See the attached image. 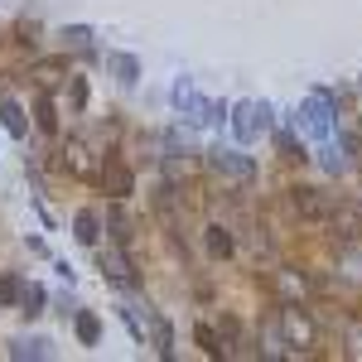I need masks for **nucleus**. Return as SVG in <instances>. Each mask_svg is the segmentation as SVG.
I'll list each match as a JSON object with an SVG mask.
<instances>
[{
	"label": "nucleus",
	"mask_w": 362,
	"mask_h": 362,
	"mask_svg": "<svg viewBox=\"0 0 362 362\" xmlns=\"http://www.w3.org/2000/svg\"><path fill=\"white\" fill-rule=\"evenodd\" d=\"M97 184H102L112 198H131V194H136V174H131V165H126V160H116V155H107V160H102Z\"/></svg>",
	"instance_id": "20e7f679"
},
{
	"label": "nucleus",
	"mask_w": 362,
	"mask_h": 362,
	"mask_svg": "<svg viewBox=\"0 0 362 362\" xmlns=\"http://www.w3.org/2000/svg\"><path fill=\"white\" fill-rule=\"evenodd\" d=\"M290 208H295L305 223H329L334 208H338V198L324 194V189H314V184H295V189H290Z\"/></svg>",
	"instance_id": "f03ea898"
},
{
	"label": "nucleus",
	"mask_w": 362,
	"mask_h": 362,
	"mask_svg": "<svg viewBox=\"0 0 362 362\" xmlns=\"http://www.w3.org/2000/svg\"><path fill=\"white\" fill-rule=\"evenodd\" d=\"M20 295H25V280L15 276V271H5L0 276V305H20Z\"/></svg>",
	"instance_id": "f3484780"
},
{
	"label": "nucleus",
	"mask_w": 362,
	"mask_h": 362,
	"mask_svg": "<svg viewBox=\"0 0 362 362\" xmlns=\"http://www.w3.org/2000/svg\"><path fill=\"white\" fill-rule=\"evenodd\" d=\"M203 242H208V256H232V232H227V227H218V223H213Z\"/></svg>",
	"instance_id": "2eb2a0df"
},
{
	"label": "nucleus",
	"mask_w": 362,
	"mask_h": 362,
	"mask_svg": "<svg viewBox=\"0 0 362 362\" xmlns=\"http://www.w3.org/2000/svg\"><path fill=\"white\" fill-rule=\"evenodd\" d=\"M305 290H309V280L300 276V271H290V266H280V271H276V295L285 300V305H300Z\"/></svg>",
	"instance_id": "0eeeda50"
},
{
	"label": "nucleus",
	"mask_w": 362,
	"mask_h": 362,
	"mask_svg": "<svg viewBox=\"0 0 362 362\" xmlns=\"http://www.w3.org/2000/svg\"><path fill=\"white\" fill-rule=\"evenodd\" d=\"M44 300H49V295H44V285H25V295H20V314H29V319H34V314H44Z\"/></svg>",
	"instance_id": "dca6fc26"
},
{
	"label": "nucleus",
	"mask_w": 362,
	"mask_h": 362,
	"mask_svg": "<svg viewBox=\"0 0 362 362\" xmlns=\"http://www.w3.org/2000/svg\"><path fill=\"white\" fill-rule=\"evenodd\" d=\"M266 107H261V102H237V107H232V126H237V136L242 140H256L261 136V131H266Z\"/></svg>",
	"instance_id": "39448f33"
},
{
	"label": "nucleus",
	"mask_w": 362,
	"mask_h": 362,
	"mask_svg": "<svg viewBox=\"0 0 362 362\" xmlns=\"http://www.w3.org/2000/svg\"><path fill=\"white\" fill-rule=\"evenodd\" d=\"M208 169L223 179V184H251L256 179V165H251V155H242V150H208Z\"/></svg>",
	"instance_id": "7ed1b4c3"
},
{
	"label": "nucleus",
	"mask_w": 362,
	"mask_h": 362,
	"mask_svg": "<svg viewBox=\"0 0 362 362\" xmlns=\"http://www.w3.org/2000/svg\"><path fill=\"white\" fill-rule=\"evenodd\" d=\"M10 358L25 362V358H54V343L49 338H10Z\"/></svg>",
	"instance_id": "1a4fd4ad"
},
{
	"label": "nucleus",
	"mask_w": 362,
	"mask_h": 362,
	"mask_svg": "<svg viewBox=\"0 0 362 362\" xmlns=\"http://www.w3.org/2000/svg\"><path fill=\"white\" fill-rule=\"evenodd\" d=\"M73 107H87V83L83 78H73Z\"/></svg>",
	"instance_id": "4be33fe9"
},
{
	"label": "nucleus",
	"mask_w": 362,
	"mask_h": 362,
	"mask_svg": "<svg viewBox=\"0 0 362 362\" xmlns=\"http://www.w3.org/2000/svg\"><path fill=\"white\" fill-rule=\"evenodd\" d=\"M63 165L73 169L78 179H87V174H92V160H87V140H68V150H63Z\"/></svg>",
	"instance_id": "f8f14e48"
},
{
	"label": "nucleus",
	"mask_w": 362,
	"mask_h": 362,
	"mask_svg": "<svg viewBox=\"0 0 362 362\" xmlns=\"http://www.w3.org/2000/svg\"><path fill=\"white\" fill-rule=\"evenodd\" d=\"M97 266H102V276L116 280V285H136L131 261H126V251H121V247H97Z\"/></svg>",
	"instance_id": "423d86ee"
},
{
	"label": "nucleus",
	"mask_w": 362,
	"mask_h": 362,
	"mask_svg": "<svg viewBox=\"0 0 362 362\" xmlns=\"http://www.w3.org/2000/svg\"><path fill=\"white\" fill-rule=\"evenodd\" d=\"M107 68H112L121 83H136V78H140V63L131 54H107Z\"/></svg>",
	"instance_id": "4468645a"
},
{
	"label": "nucleus",
	"mask_w": 362,
	"mask_h": 362,
	"mask_svg": "<svg viewBox=\"0 0 362 362\" xmlns=\"http://www.w3.org/2000/svg\"><path fill=\"white\" fill-rule=\"evenodd\" d=\"M87 39H92V29H87V25H68V29H63V49H87Z\"/></svg>",
	"instance_id": "6ab92c4d"
},
{
	"label": "nucleus",
	"mask_w": 362,
	"mask_h": 362,
	"mask_svg": "<svg viewBox=\"0 0 362 362\" xmlns=\"http://www.w3.org/2000/svg\"><path fill=\"white\" fill-rule=\"evenodd\" d=\"M73 329H78V338H83L87 348H97V343H102V319H97L92 309H78V319H73Z\"/></svg>",
	"instance_id": "9b49d317"
},
{
	"label": "nucleus",
	"mask_w": 362,
	"mask_h": 362,
	"mask_svg": "<svg viewBox=\"0 0 362 362\" xmlns=\"http://www.w3.org/2000/svg\"><path fill=\"white\" fill-rule=\"evenodd\" d=\"M107 227H112L116 242H126V237H131V232H126V218H121V208H112V213H107Z\"/></svg>",
	"instance_id": "aec40b11"
},
{
	"label": "nucleus",
	"mask_w": 362,
	"mask_h": 362,
	"mask_svg": "<svg viewBox=\"0 0 362 362\" xmlns=\"http://www.w3.org/2000/svg\"><path fill=\"white\" fill-rule=\"evenodd\" d=\"M348 358H362V324H348Z\"/></svg>",
	"instance_id": "412c9836"
},
{
	"label": "nucleus",
	"mask_w": 362,
	"mask_h": 362,
	"mask_svg": "<svg viewBox=\"0 0 362 362\" xmlns=\"http://www.w3.org/2000/svg\"><path fill=\"white\" fill-rule=\"evenodd\" d=\"M34 121H39L44 136H58V107H54L49 92H39V102H34Z\"/></svg>",
	"instance_id": "9d476101"
},
{
	"label": "nucleus",
	"mask_w": 362,
	"mask_h": 362,
	"mask_svg": "<svg viewBox=\"0 0 362 362\" xmlns=\"http://www.w3.org/2000/svg\"><path fill=\"white\" fill-rule=\"evenodd\" d=\"M73 237H78L83 247H97V242H102V213H97V208H83V213L73 218Z\"/></svg>",
	"instance_id": "6e6552de"
},
{
	"label": "nucleus",
	"mask_w": 362,
	"mask_h": 362,
	"mask_svg": "<svg viewBox=\"0 0 362 362\" xmlns=\"http://www.w3.org/2000/svg\"><path fill=\"white\" fill-rule=\"evenodd\" d=\"M276 329H280V338H285V348L290 353H300V358H309L314 348H319V324L309 319L300 305H285L276 314Z\"/></svg>",
	"instance_id": "f257e3e1"
},
{
	"label": "nucleus",
	"mask_w": 362,
	"mask_h": 362,
	"mask_svg": "<svg viewBox=\"0 0 362 362\" xmlns=\"http://www.w3.org/2000/svg\"><path fill=\"white\" fill-rule=\"evenodd\" d=\"M194 338H198V348H203L208 358H227V353H223V338L213 334L208 324H198V329H194Z\"/></svg>",
	"instance_id": "a211bd4d"
},
{
	"label": "nucleus",
	"mask_w": 362,
	"mask_h": 362,
	"mask_svg": "<svg viewBox=\"0 0 362 362\" xmlns=\"http://www.w3.org/2000/svg\"><path fill=\"white\" fill-rule=\"evenodd\" d=\"M0 116H5V131H10V136H20V140L29 136V121H25V107H20V102L5 97V102H0Z\"/></svg>",
	"instance_id": "ddd939ff"
}]
</instances>
